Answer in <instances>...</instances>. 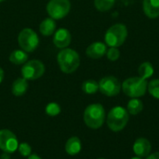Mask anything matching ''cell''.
<instances>
[{"instance_id": "cell-24", "label": "cell", "mask_w": 159, "mask_h": 159, "mask_svg": "<svg viewBox=\"0 0 159 159\" xmlns=\"http://www.w3.org/2000/svg\"><path fill=\"white\" fill-rule=\"evenodd\" d=\"M46 113L49 116H57L58 114L61 113V107L58 103L55 102H50L47 105L46 109Z\"/></svg>"}, {"instance_id": "cell-11", "label": "cell", "mask_w": 159, "mask_h": 159, "mask_svg": "<svg viewBox=\"0 0 159 159\" xmlns=\"http://www.w3.org/2000/svg\"><path fill=\"white\" fill-rule=\"evenodd\" d=\"M72 40V36L68 29L60 28L55 31L53 36V44L59 49L68 48Z\"/></svg>"}, {"instance_id": "cell-13", "label": "cell", "mask_w": 159, "mask_h": 159, "mask_svg": "<svg viewBox=\"0 0 159 159\" xmlns=\"http://www.w3.org/2000/svg\"><path fill=\"white\" fill-rule=\"evenodd\" d=\"M151 143L145 138H139L133 144V152L139 157H146L151 153Z\"/></svg>"}, {"instance_id": "cell-22", "label": "cell", "mask_w": 159, "mask_h": 159, "mask_svg": "<svg viewBox=\"0 0 159 159\" xmlns=\"http://www.w3.org/2000/svg\"><path fill=\"white\" fill-rule=\"evenodd\" d=\"M116 3V0H94V6L97 10L105 12L110 10Z\"/></svg>"}, {"instance_id": "cell-27", "label": "cell", "mask_w": 159, "mask_h": 159, "mask_svg": "<svg viewBox=\"0 0 159 159\" xmlns=\"http://www.w3.org/2000/svg\"><path fill=\"white\" fill-rule=\"evenodd\" d=\"M146 159H159V152H157V153H154V154H151V155L147 156Z\"/></svg>"}, {"instance_id": "cell-26", "label": "cell", "mask_w": 159, "mask_h": 159, "mask_svg": "<svg viewBox=\"0 0 159 159\" xmlns=\"http://www.w3.org/2000/svg\"><path fill=\"white\" fill-rule=\"evenodd\" d=\"M18 151L20 154V156H22L24 157H28L32 153V148H31V145L28 144L27 142H22V143L19 144Z\"/></svg>"}, {"instance_id": "cell-21", "label": "cell", "mask_w": 159, "mask_h": 159, "mask_svg": "<svg viewBox=\"0 0 159 159\" xmlns=\"http://www.w3.org/2000/svg\"><path fill=\"white\" fill-rule=\"evenodd\" d=\"M82 91L88 95H93L99 91V82L94 80H87L82 83Z\"/></svg>"}, {"instance_id": "cell-33", "label": "cell", "mask_w": 159, "mask_h": 159, "mask_svg": "<svg viewBox=\"0 0 159 159\" xmlns=\"http://www.w3.org/2000/svg\"><path fill=\"white\" fill-rule=\"evenodd\" d=\"M98 159H104V158H98Z\"/></svg>"}, {"instance_id": "cell-30", "label": "cell", "mask_w": 159, "mask_h": 159, "mask_svg": "<svg viewBox=\"0 0 159 159\" xmlns=\"http://www.w3.org/2000/svg\"><path fill=\"white\" fill-rule=\"evenodd\" d=\"M27 159H41V157H38L37 155H30Z\"/></svg>"}, {"instance_id": "cell-9", "label": "cell", "mask_w": 159, "mask_h": 159, "mask_svg": "<svg viewBox=\"0 0 159 159\" xmlns=\"http://www.w3.org/2000/svg\"><path fill=\"white\" fill-rule=\"evenodd\" d=\"M121 89L122 83L115 76H105L99 82V91L106 97L117 96Z\"/></svg>"}, {"instance_id": "cell-25", "label": "cell", "mask_w": 159, "mask_h": 159, "mask_svg": "<svg viewBox=\"0 0 159 159\" xmlns=\"http://www.w3.org/2000/svg\"><path fill=\"white\" fill-rule=\"evenodd\" d=\"M106 56L110 61L115 62L119 58L120 52H119L118 48H116V47H109V49H107V51H106Z\"/></svg>"}, {"instance_id": "cell-6", "label": "cell", "mask_w": 159, "mask_h": 159, "mask_svg": "<svg viewBox=\"0 0 159 159\" xmlns=\"http://www.w3.org/2000/svg\"><path fill=\"white\" fill-rule=\"evenodd\" d=\"M18 43L21 50L26 52H32L37 48L39 37L32 28H24L18 36Z\"/></svg>"}, {"instance_id": "cell-4", "label": "cell", "mask_w": 159, "mask_h": 159, "mask_svg": "<svg viewBox=\"0 0 159 159\" xmlns=\"http://www.w3.org/2000/svg\"><path fill=\"white\" fill-rule=\"evenodd\" d=\"M148 82L146 80L139 77H131L124 81L122 83V90L128 97L131 98H139L145 95L147 91Z\"/></svg>"}, {"instance_id": "cell-28", "label": "cell", "mask_w": 159, "mask_h": 159, "mask_svg": "<svg viewBox=\"0 0 159 159\" xmlns=\"http://www.w3.org/2000/svg\"><path fill=\"white\" fill-rule=\"evenodd\" d=\"M10 158H11L10 154L6 153V152H4V153H3V154H1V156H0V159H10Z\"/></svg>"}, {"instance_id": "cell-31", "label": "cell", "mask_w": 159, "mask_h": 159, "mask_svg": "<svg viewBox=\"0 0 159 159\" xmlns=\"http://www.w3.org/2000/svg\"><path fill=\"white\" fill-rule=\"evenodd\" d=\"M131 159H142V157H132Z\"/></svg>"}, {"instance_id": "cell-12", "label": "cell", "mask_w": 159, "mask_h": 159, "mask_svg": "<svg viewBox=\"0 0 159 159\" xmlns=\"http://www.w3.org/2000/svg\"><path fill=\"white\" fill-rule=\"evenodd\" d=\"M107 45L103 42L96 41L88 46L86 54L91 59H99L106 54Z\"/></svg>"}, {"instance_id": "cell-19", "label": "cell", "mask_w": 159, "mask_h": 159, "mask_svg": "<svg viewBox=\"0 0 159 159\" xmlns=\"http://www.w3.org/2000/svg\"><path fill=\"white\" fill-rule=\"evenodd\" d=\"M138 73H139V76L144 80L151 78L155 73V68H154L153 64L149 61H145L142 63L138 68Z\"/></svg>"}, {"instance_id": "cell-18", "label": "cell", "mask_w": 159, "mask_h": 159, "mask_svg": "<svg viewBox=\"0 0 159 159\" xmlns=\"http://www.w3.org/2000/svg\"><path fill=\"white\" fill-rule=\"evenodd\" d=\"M9 61L13 65H23L28 61V54L23 50H14L9 54Z\"/></svg>"}, {"instance_id": "cell-3", "label": "cell", "mask_w": 159, "mask_h": 159, "mask_svg": "<svg viewBox=\"0 0 159 159\" xmlns=\"http://www.w3.org/2000/svg\"><path fill=\"white\" fill-rule=\"evenodd\" d=\"M129 119V113L126 109L120 106L114 107L108 113L107 126L114 132H119L123 130L128 125Z\"/></svg>"}, {"instance_id": "cell-5", "label": "cell", "mask_w": 159, "mask_h": 159, "mask_svg": "<svg viewBox=\"0 0 159 159\" xmlns=\"http://www.w3.org/2000/svg\"><path fill=\"white\" fill-rule=\"evenodd\" d=\"M128 37L127 26L123 23H116L109 27L104 35L105 44L109 47H120Z\"/></svg>"}, {"instance_id": "cell-17", "label": "cell", "mask_w": 159, "mask_h": 159, "mask_svg": "<svg viewBox=\"0 0 159 159\" xmlns=\"http://www.w3.org/2000/svg\"><path fill=\"white\" fill-rule=\"evenodd\" d=\"M82 148L81 141L78 137H71L65 143V152L69 156H76Z\"/></svg>"}, {"instance_id": "cell-15", "label": "cell", "mask_w": 159, "mask_h": 159, "mask_svg": "<svg viewBox=\"0 0 159 159\" xmlns=\"http://www.w3.org/2000/svg\"><path fill=\"white\" fill-rule=\"evenodd\" d=\"M28 87H29V83L25 78L23 77L18 78L12 83V86H11L12 95L15 97H21L27 92Z\"/></svg>"}, {"instance_id": "cell-16", "label": "cell", "mask_w": 159, "mask_h": 159, "mask_svg": "<svg viewBox=\"0 0 159 159\" xmlns=\"http://www.w3.org/2000/svg\"><path fill=\"white\" fill-rule=\"evenodd\" d=\"M39 31L44 37H49L53 35L56 31L55 20L50 17L44 19L39 25Z\"/></svg>"}, {"instance_id": "cell-20", "label": "cell", "mask_w": 159, "mask_h": 159, "mask_svg": "<svg viewBox=\"0 0 159 159\" xmlns=\"http://www.w3.org/2000/svg\"><path fill=\"white\" fill-rule=\"evenodd\" d=\"M143 110V103L139 98H132L128 102L127 111L131 115H137Z\"/></svg>"}, {"instance_id": "cell-2", "label": "cell", "mask_w": 159, "mask_h": 159, "mask_svg": "<svg viewBox=\"0 0 159 159\" xmlns=\"http://www.w3.org/2000/svg\"><path fill=\"white\" fill-rule=\"evenodd\" d=\"M83 118L88 127L98 129L102 127L105 121V110L102 104H90L86 108Z\"/></svg>"}, {"instance_id": "cell-8", "label": "cell", "mask_w": 159, "mask_h": 159, "mask_svg": "<svg viewBox=\"0 0 159 159\" xmlns=\"http://www.w3.org/2000/svg\"><path fill=\"white\" fill-rule=\"evenodd\" d=\"M46 71L45 65L37 59L27 61L21 68V75L27 81H34L41 78Z\"/></svg>"}, {"instance_id": "cell-7", "label": "cell", "mask_w": 159, "mask_h": 159, "mask_svg": "<svg viewBox=\"0 0 159 159\" xmlns=\"http://www.w3.org/2000/svg\"><path fill=\"white\" fill-rule=\"evenodd\" d=\"M70 9V0H49L47 5L48 14L54 20L63 19L68 15Z\"/></svg>"}, {"instance_id": "cell-1", "label": "cell", "mask_w": 159, "mask_h": 159, "mask_svg": "<svg viewBox=\"0 0 159 159\" xmlns=\"http://www.w3.org/2000/svg\"><path fill=\"white\" fill-rule=\"evenodd\" d=\"M57 62L63 73L71 74L79 67L80 57L76 51L70 48H65L58 53Z\"/></svg>"}, {"instance_id": "cell-29", "label": "cell", "mask_w": 159, "mask_h": 159, "mask_svg": "<svg viewBox=\"0 0 159 159\" xmlns=\"http://www.w3.org/2000/svg\"><path fill=\"white\" fill-rule=\"evenodd\" d=\"M4 77H5V72H4L3 68L0 67V84L3 82V80H4Z\"/></svg>"}, {"instance_id": "cell-10", "label": "cell", "mask_w": 159, "mask_h": 159, "mask_svg": "<svg viewBox=\"0 0 159 159\" xmlns=\"http://www.w3.org/2000/svg\"><path fill=\"white\" fill-rule=\"evenodd\" d=\"M19 143L16 135L8 129L0 130V149L3 152L13 154L18 149Z\"/></svg>"}, {"instance_id": "cell-23", "label": "cell", "mask_w": 159, "mask_h": 159, "mask_svg": "<svg viewBox=\"0 0 159 159\" xmlns=\"http://www.w3.org/2000/svg\"><path fill=\"white\" fill-rule=\"evenodd\" d=\"M147 90L153 97L159 99V79H154L148 82Z\"/></svg>"}, {"instance_id": "cell-14", "label": "cell", "mask_w": 159, "mask_h": 159, "mask_svg": "<svg viewBox=\"0 0 159 159\" xmlns=\"http://www.w3.org/2000/svg\"><path fill=\"white\" fill-rule=\"evenodd\" d=\"M143 10L149 19L159 17V0H143Z\"/></svg>"}, {"instance_id": "cell-32", "label": "cell", "mask_w": 159, "mask_h": 159, "mask_svg": "<svg viewBox=\"0 0 159 159\" xmlns=\"http://www.w3.org/2000/svg\"><path fill=\"white\" fill-rule=\"evenodd\" d=\"M4 1H6V0H0V3H2V2H4Z\"/></svg>"}]
</instances>
